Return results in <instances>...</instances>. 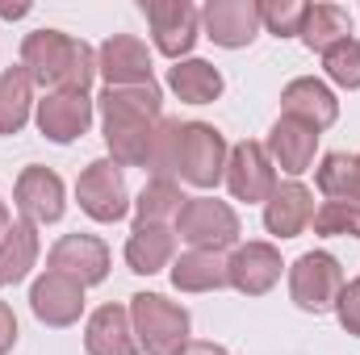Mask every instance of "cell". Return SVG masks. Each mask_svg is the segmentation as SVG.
<instances>
[{
  "label": "cell",
  "mask_w": 360,
  "mask_h": 355,
  "mask_svg": "<svg viewBox=\"0 0 360 355\" xmlns=\"http://www.w3.org/2000/svg\"><path fill=\"white\" fill-rule=\"evenodd\" d=\"M8 226H13V217H8V205H4V201H0V239H4V234H8Z\"/></svg>",
  "instance_id": "obj_36"
},
{
  "label": "cell",
  "mask_w": 360,
  "mask_h": 355,
  "mask_svg": "<svg viewBox=\"0 0 360 355\" xmlns=\"http://www.w3.org/2000/svg\"><path fill=\"white\" fill-rule=\"evenodd\" d=\"M130 322H134L139 347L147 355H176L188 343V309L160 293H134Z\"/></svg>",
  "instance_id": "obj_3"
},
{
  "label": "cell",
  "mask_w": 360,
  "mask_h": 355,
  "mask_svg": "<svg viewBox=\"0 0 360 355\" xmlns=\"http://www.w3.org/2000/svg\"><path fill=\"white\" fill-rule=\"evenodd\" d=\"M168 88L188 105H210L222 96V72L205 59H180L176 67H168Z\"/></svg>",
  "instance_id": "obj_25"
},
{
  "label": "cell",
  "mask_w": 360,
  "mask_h": 355,
  "mask_svg": "<svg viewBox=\"0 0 360 355\" xmlns=\"http://www.w3.org/2000/svg\"><path fill=\"white\" fill-rule=\"evenodd\" d=\"M281 109H285V117H293V121H302V126H310V130H327V126H335V117H340L335 92L327 88L323 80H314V76L289 80L285 92H281Z\"/></svg>",
  "instance_id": "obj_16"
},
{
  "label": "cell",
  "mask_w": 360,
  "mask_h": 355,
  "mask_svg": "<svg viewBox=\"0 0 360 355\" xmlns=\"http://www.w3.org/2000/svg\"><path fill=\"white\" fill-rule=\"evenodd\" d=\"M96 72L105 76V88H147L151 76V51L134 34H113L96 51Z\"/></svg>",
  "instance_id": "obj_8"
},
{
  "label": "cell",
  "mask_w": 360,
  "mask_h": 355,
  "mask_svg": "<svg viewBox=\"0 0 360 355\" xmlns=\"http://www.w3.org/2000/svg\"><path fill=\"white\" fill-rule=\"evenodd\" d=\"M176 355H231L226 347H218V343H184Z\"/></svg>",
  "instance_id": "obj_35"
},
{
  "label": "cell",
  "mask_w": 360,
  "mask_h": 355,
  "mask_svg": "<svg viewBox=\"0 0 360 355\" xmlns=\"http://www.w3.org/2000/svg\"><path fill=\"white\" fill-rule=\"evenodd\" d=\"M172 251H176V234L168 226H134L126 243V264L139 276H155L172 264Z\"/></svg>",
  "instance_id": "obj_21"
},
{
  "label": "cell",
  "mask_w": 360,
  "mask_h": 355,
  "mask_svg": "<svg viewBox=\"0 0 360 355\" xmlns=\"http://www.w3.org/2000/svg\"><path fill=\"white\" fill-rule=\"evenodd\" d=\"M302 17H306V4H297V0H269V4H260V21L269 25V34H276V38L302 34Z\"/></svg>",
  "instance_id": "obj_32"
},
{
  "label": "cell",
  "mask_w": 360,
  "mask_h": 355,
  "mask_svg": "<svg viewBox=\"0 0 360 355\" xmlns=\"http://www.w3.org/2000/svg\"><path fill=\"white\" fill-rule=\"evenodd\" d=\"M352 34V17L348 8L340 4H306V17H302V42L319 55H327L331 46L348 42Z\"/></svg>",
  "instance_id": "obj_24"
},
{
  "label": "cell",
  "mask_w": 360,
  "mask_h": 355,
  "mask_svg": "<svg viewBox=\"0 0 360 355\" xmlns=\"http://www.w3.org/2000/svg\"><path fill=\"white\" fill-rule=\"evenodd\" d=\"M34 109V80L25 67H4L0 72V134H17L30 121Z\"/></svg>",
  "instance_id": "obj_26"
},
{
  "label": "cell",
  "mask_w": 360,
  "mask_h": 355,
  "mask_svg": "<svg viewBox=\"0 0 360 355\" xmlns=\"http://www.w3.org/2000/svg\"><path fill=\"white\" fill-rule=\"evenodd\" d=\"M314 222V196L306 184L289 180V184H276L272 196L264 201V226L276 239H297L306 226Z\"/></svg>",
  "instance_id": "obj_18"
},
{
  "label": "cell",
  "mask_w": 360,
  "mask_h": 355,
  "mask_svg": "<svg viewBox=\"0 0 360 355\" xmlns=\"http://www.w3.org/2000/svg\"><path fill=\"white\" fill-rule=\"evenodd\" d=\"M323 67H327V76H331L340 88H360V42L348 38V42L331 46V51L323 55Z\"/></svg>",
  "instance_id": "obj_31"
},
{
  "label": "cell",
  "mask_w": 360,
  "mask_h": 355,
  "mask_svg": "<svg viewBox=\"0 0 360 355\" xmlns=\"http://www.w3.org/2000/svg\"><path fill=\"white\" fill-rule=\"evenodd\" d=\"M76 196H80V209L92 222H122L130 213V192H126L122 168L113 159L89 163L76 180Z\"/></svg>",
  "instance_id": "obj_7"
},
{
  "label": "cell",
  "mask_w": 360,
  "mask_h": 355,
  "mask_svg": "<svg viewBox=\"0 0 360 355\" xmlns=\"http://www.w3.org/2000/svg\"><path fill=\"white\" fill-rule=\"evenodd\" d=\"M319 188H323L331 201L360 205V151L356 155H348V151L323 155V163H319Z\"/></svg>",
  "instance_id": "obj_28"
},
{
  "label": "cell",
  "mask_w": 360,
  "mask_h": 355,
  "mask_svg": "<svg viewBox=\"0 0 360 355\" xmlns=\"http://www.w3.org/2000/svg\"><path fill=\"white\" fill-rule=\"evenodd\" d=\"M143 13L151 21L155 51L180 63V55H188L201 34V13L188 0H143Z\"/></svg>",
  "instance_id": "obj_9"
},
{
  "label": "cell",
  "mask_w": 360,
  "mask_h": 355,
  "mask_svg": "<svg viewBox=\"0 0 360 355\" xmlns=\"http://www.w3.org/2000/svg\"><path fill=\"white\" fill-rule=\"evenodd\" d=\"M281 251L272 243H248L239 247L231 260H226V272H231V284L243 293V297H264L272 284L281 280Z\"/></svg>",
  "instance_id": "obj_17"
},
{
  "label": "cell",
  "mask_w": 360,
  "mask_h": 355,
  "mask_svg": "<svg viewBox=\"0 0 360 355\" xmlns=\"http://www.w3.org/2000/svg\"><path fill=\"white\" fill-rule=\"evenodd\" d=\"M21 67L51 92H89L96 80V51L63 29H34L21 42Z\"/></svg>",
  "instance_id": "obj_2"
},
{
  "label": "cell",
  "mask_w": 360,
  "mask_h": 355,
  "mask_svg": "<svg viewBox=\"0 0 360 355\" xmlns=\"http://www.w3.org/2000/svg\"><path fill=\"white\" fill-rule=\"evenodd\" d=\"M172 284L180 293H214L231 284V272L218 251H188L172 264Z\"/></svg>",
  "instance_id": "obj_23"
},
{
  "label": "cell",
  "mask_w": 360,
  "mask_h": 355,
  "mask_svg": "<svg viewBox=\"0 0 360 355\" xmlns=\"http://www.w3.org/2000/svg\"><path fill=\"white\" fill-rule=\"evenodd\" d=\"M314 147H319V130H310V126H302V121H293V117H281L269 130V142H264L272 168H281V172H289V176L310 172Z\"/></svg>",
  "instance_id": "obj_19"
},
{
  "label": "cell",
  "mask_w": 360,
  "mask_h": 355,
  "mask_svg": "<svg viewBox=\"0 0 360 355\" xmlns=\"http://www.w3.org/2000/svg\"><path fill=\"white\" fill-rule=\"evenodd\" d=\"M201 25H205V38H214L226 51H239V46L256 42L264 21H260L256 0H210L201 8Z\"/></svg>",
  "instance_id": "obj_11"
},
{
  "label": "cell",
  "mask_w": 360,
  "mask_h": 355,
  "mask_svg": "<svg viewBox=\"0 0 360 355\" xmlns=\"http://www.w3.org/2000/svg\"><path fill=\"white\" fill-rule=\"evenodd\" d=\"M17 347V314L0 301V355H8Z\"/></svg>",
  "instance_id": "obj_34"
},
{
  "label": "cell",
  "mask_w": 360,
  "mask_h": 355,
  "mask_svg": "<svg viewBox=\"0 0 360 355\" xmlns=\"http://www.w3.org/2000/svg\"><path fill=\"white\" fill-rule=\"evenodd\" d=\"M46 267L59 272V276H72L76 284H101L109 276V247L96 239V234H63L51 255H46Z\"/></svg>",
  "instance_id": "obj_12"
},
{
  "label": "cell",
  "mask_w": 360,
  "mask_h": 355,
  "mask_svg": "<svg viewBox=\"0 0 360 355\" xmlns=\"http://www.w3.org/2000/svg\"><path fill=\"white\" fill-rule=\"evenodd\" d=\"M226 188H231V196L235 201H269L272 188H276V168H272L269 151H264V142H239V147H231V155H226Z\"/></svg>",
  "instance_id": "obj_10"
},
{
  "label": "cell",
  "mask_w": 360,
  "mask_h": 355,
  "mask_svg": "<svg viewBox=\"0 0 360 355\" xmlns=\"http://www.w3.org/2000/svg\"><path fill=\"white\" fill-rule=\"evenodd\" d=\"M344 288V267L327 251H306L297 264L289 267V297L306 314L335 309V297Z\"/></svg>",
  "instance_id": "obj_5"
},
{
  "label": "cell",
  "mask_w": 360,
  "mask_h": 355,
  "mask_svg": "<svg viewBox=\"0 0 360 355\" xmlns=\"http://www.w3.org/2000/svg\"><path fill=\"white\" fill-rule=\"evenodd\" d=\"M92 126V96L89 92H46L38 100V130L51 142H76Z\"/></svg>",
  "instance_id": "obj_14"
},
{
  "label": "cell",
  "mask_w": 360,
  "mask_h": 355,
  "mask_svg": "<svg viewBox=\"0 0 360 355\" xmlns=\"http://www.w3.org/2000/svg\"><path fill=\"white\" fill-rule=\"evenodd\" d=\"M184 192L176 180H147V188L134 201V226H164L168 217H180L184 209Z\"/></svg>",
  "instance_id": "obj_27"
},
{
  "label": "cell",
  "mask_w": 360,
  "mask_h": 355,
  "mask_svg": "<svg viewBox=\"0 0 360 355\" xmlns=\"http://www.w3.org/2000/svg\"><path fill=\"white\" fill-rule=\"evenodd\" d=\"M101 126L105 147L117 168H147V151L155 138V126L164 121V96L155 84L147 88H105L101 92Z\"/></svg>",
  "instance_id": "obj_1"
},
{
  "label": "cell",
  "mask_w": 360,
  "mask_h": 355,
  "mask_svg": "<svg viewBox=\"0 0 360 355\" xmlns=\"http://www.w3.org/2000/svg\"><path fill=\"white\" fill-rule=\"evenodd\" d=\"M226 138L205 126V121H184L180 126V180L197 184V188H214L226 176Z\"/></svg>",
  "instance_id": "obj_6"
},
{
  "label": "cell",
  "mask_w": 360,
  "mask_h": 355,
  "mask_svg": "<svg viewBox=\"0 0 360 355\" xmlns=\"http://www.w3.org/2000/svg\"><path fill=\"white\" fill-rule=\"evenodd\" d=\"M314 230L323 239H360V205L348 201H327L314 213Z\"/></svg>",
  "instance_id": "obj_30"
},
{
  "label": "cell",
  "mask_w": 360,
  "mask_h": 355,
  "mask_svg": "<svg viewBox=\"0 0 360 355\" xmlns=\"http://www.w3.org/2000/svg\"><path fill=\"white\" fill-rule=\"evenodd\" d=\"M84 347L89 355H139V339H134V322L126 305H101L89 318L84 330Z\"/></svg>",
  "instance_id": "obj_20"
},
{
  "label": "cell",
  "mask_w": 360,
  "mask_h": 355,
  "mask_svg": "<svg viewBox=\"0 0 360 355\" xmlns=\"http://www.w3.org/2000/svg\"><path fill=\"white\" fill-rule=\"evenodd\" d=\"M180 126L176 117H164L155 126V138H151V151H147V168L151 180H172L180 172Z\"/></svg>",
  "instance_id": "obj_29"
},
{
  "label": "cell",
  "mask_w": 360,
  "mask_h": 355,
  "mask_svg": "<svg viewBox=\"0 0 360 355\" xmlns=\"http://www.w3.org/2000/svg\"><path fill=\"white\" fill-rule=\"evenodd\" d=\"M335 314H340V326L360 339V276L340 288V297H335Z\"/></svg>",
  "instance_id": "obj_33"
},
{
  "label": "cell",
  "mask_w": 360,
  "mask_h": 355,
  "mask_svg": "<svg viewBox=\"0 0 360 355\" xmlns=\"http://www.w3.org/2000/svg\"><path fill=\"white\" fill-rule=\"evenodd\" d=\"M176 234L193 251H222L239 243V217L226 201L214 196H188L176 217Z\"/></svg>",
  "instance_id": "obj_4"
},
{
  "label": "cell",
  "mask_w": 360,
  "mask_h": 355,
  "mask_svg": "<svg viewBox=\"0 0 360 355\" xmlns=\"http://www.w3.org/2000/svg\"><path fill=\"white\" fill-rule=\"evenodd\" d=\"M34 264H38V226L21 217V222H13L8 234L0 239V288L25 280Z\"/></svg>",
  "instance_id": "obj_22"
},
{
  "label": "cell",
  "mask_w": 360,
  "mask_h": 355,
  "mask_svg": "<svg viewBox=\"0 0 360 355\" xmlns=\"http://www.w3.org/2000/svg\"><path fill=\"white\" fill-rule=\"evenodd\" d=\"M30 305H34V318L38 322H46V326H72L84 314V284H76L72 276L46 272V276L34 280Z\"/></svg>",
  "instance_id": "obj_13"
},
{
  "label": "cell",
  "mask_w": 360,
  "mask_h": 355,
  "mask_svg": "<svg viewBox=\"0 0 360 355\" xmlns=\"http://www.w3.org/2000/svg\"><path fill=\"white\" fill-rule=\"evenodd\" d=\"M13 201H17V209H21L25 222L51 226V222L63 217V180L55 176L51 168H38V163H34V168H25V172L17 176Z\"/></svg>",
  "instance_id": "obj_15"
}]
</instances>
